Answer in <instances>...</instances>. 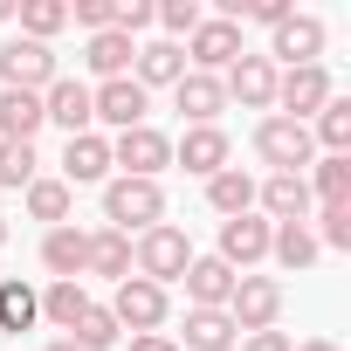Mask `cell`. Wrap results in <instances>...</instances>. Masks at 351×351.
I'll list each match as a JSON object with an SVG mask.
<instances>
[{"label": "cell", "mask_w": 351, "mask_h": 351, "mask_svg": "<svg viewBox=\"0 0 351 351\" xmlns=\"http://www.w3.org/2000/svg\"><path fill=\"white\" fill-rule=\"evenodd\" d=\"M317 56H324V21H317V14H289V21L269 28V62L303 69V62H317Z\"/></svg>", "instance_id": "cell-12"}, {"label": "cell", "mask_w": 351, "mask_h": 351, "mask_svg": "<svg viewBox=\"0 0 351 351\" xmlns=\"http://www.w3.org/2000/svg\"><path fill=\"white\" fill-rule=\"evenodd\" d=\"M172 344H180V351H234L241 330H234L228 310H186V330L172 337Z\"/></svg>", "instance_id": "cell-22"}, {"label": "cell", "mask_w": 351, "mask_h": 351, "mask_svg": "<svg viewBox=\"0 0 351 351\" xmlns=\"http://www.w3.org/2000/svg\"><path fill=\"white\" fill-rule=\"evenodd\" d=\"M152 21H165V35H193L207 14H200V0H165V8H152Z\"/></svg>", "instance_id": "cell-36"}, {"label": "cell", "mask_w": 351, "mask_h": 351, "mask_svg": "<svg viewBox=\"0 0 351 351\" xmlns=\"http://www.w3.org/2000/svg\"><path fill=\"white\" fill-rule=\"evenodd\" d=\"M234 56H241V28L221 21V14H207V21L186 35V69H200V76H221Z\"/></svg>", "instance_id": "cell-10"}, {"label": "cell", "mask_w": 351, "mask_h": 351, "mask_svg": "<svg viewBox=\"0 0 351 351\" xmlns=\"http://www.w3.org/2000/svg\"><path fill=\"white\" fill-rule=\"evenodd\" d=\"M42 262H49V276H56V282H83L90 234H83V228H69V221H62V228H49V234H42Z\"/></svg>", "instance_id": "cell-21"}, {"label": "cell", "mask_w": 351, "mask_h": 351, "mask_svg": "<svg viewBox=\"0 0 351 351\" xmlns=\"http://www.w3.org/2000/svg\"><path fill=\"white\" fill-rule=\"evenodd\" d=\"M296 8H289V0H241V14L234 21H262V28H276V21H289Z\"/></svg>", "instance_id": "cell-38"}, {"label": "cell", "mask_w": 351, "mask_h": 351, "mask_svg": "<svg viewBox=\"0 0 351 351\" xmlns=\"http://www.w3.org/2000/svg\"><path fill=\"white\" fill-rule=\"evenodd\" d=\"M35 131H42V97L35 90H0V138L35 145Z\"/></svg>", "instance_id": "cell-24"}, {"label": "cell", "mask_w": 351, "mask_h": 351, "mask_svg": "<svg viewBox=\"0 0 351 351\" xmlns=\"http://www.w3.org/2000/svg\"><path fill=\"white\" fill-rule=\"evenodd\" d=\"M269 255L296 276V269H310L324 248H317V234H310V221H276V234H269Z\"/></svg>", "instance_id": "cell-26"}, {"label": "cell", "mask_w": 351, "mask_h": 351, "mask_svg": "<svg viewBox=\"0 0 351 351\" xmlns=\"http://www.w3.org/2000/svg\"><path fill=\"white\" fill-rule=\"evenodd\" d=\"M228 317H234L241 337H248V330H276V317H282V282H276V276H234Z\"/></svg>", "instance_id": "cell-7"}, {"label": "cell", "mask_w": 351, "mask_h": 351, "mask_svg": "<svg viewBox=\"0 0 351 351\" xmlns=\"http://www.w3.org/2000/svg\"><path fill=\"white\" fill-rule=\"evenodd\" d=\"M310 145H324V152L351 158V97H330V104L317 110V124H310Z\"/></svg>", "instance_id": "cell-29"}, {"label": "cell", "mask_w": 351, "mask_h": 351, "mask_svg": "<svg viewBox=\"0 0 351 351\" xmlns=\"http://www.w3.org/2000/svg\"><path fill=\"white\" fill-rule=\"evenodd\" d=\"M49 351H76V344H69V337H56V344H49Z\"/></svg>", "instance_id": "cell-44"}, {"label": "cell", "mask_w": 351, "mask_h": 351, "mask_svg": "<svg viewBox=\"0 0 351 351\" xmlns=\"http://www.w3.org/2000/svg\"><path fill=\"white\" fill-rule=\"evenodd\" d=\"M28 214L49 221V228H62V221H69V186H62V180H35V186H28Z\"/></svg>", "instance_id": "cell-35"}, {"label": "cell", "mask_w": 351, "mask_h": 351, "mask_svg": "<svg viewBox=\"0 0 351 351\" xmlns=\"http://www.w3.org/2000/svg\"><path fill=\"white\" fill-rule=\"evenodd\" d=\"M207 200H214V214H221V221L255 214V180H248L241 165H228V172H214V180H207Z\"/></svg>", "instance_id": "cell-27"}, {"label": "cell", "mask_w": 351, "mask_h": 351, "mask_svg": "<svg viewBox=\"0 0 351 351\" xmlns=\"http://www.w3.org/2000/svg\"><path fill=\"white\" fill-rule=\"evenodd\" d=\"M90 276H110V282H124L131 276V234H117V228H97L90 234V262H83Z\"/></svg>", "instance_id": "cell-28"}, {"label": "cell", "mask_w": 351, "mask_h": 351, "mask_svg": "<svg viewBox=\"0 0 351 351\" xmlns=\"http://www.w3.org/2000/svg\"><path fill=\"white\" fill-rule=\"evenodd\" d=\"M110 165H117V180H158V172L172 165V138L152 131V124H138V131L110 138Z\"/></svg>", "instance_id": "cell-4"}, {"label": "cell", "mask_w": 351, "mask_h": 351, "mask_svg": "<svg viewBox=\"0 0 351 351\" xmlns=\"http://www.w3.org/2000/svg\"><path fill=\"white\" fill-rule=\"evenodd\" d=\"M0 248H8V221H0Z\"/></svg>", "instance_id": "cell-45"}, {"label": "cell", "mask_w": 351, "mask_h": 351, "mask_svg": "<svg viewBox=\"0 0 351 351\" xmlns=\"http://www.w3.org/2000/svg\"><path fill=\"white\" fill-rule=\"evenodd\" d=\"M104 310L117 317V330L145 337V330H158V324H165V310H172V303H165V289H158V282H145V276H124V282H117V296H110Z\"/></svg>", "instance_id": "cell-6"}, {"label": "cell", "mask_w": 351, "mask_h": 351, "mask_svg": "<svg viewBox=\"0 0 351 351\" xmlns=\"http://www.w3.org/2000/svg\"><path fill=\"white\" fill-rule=\"evenodd\" d=\"M289 351H337L330 337H303V344H289Z\"/></svg>", "instance_id": "cell-42"}, {"label": "cell", "mask_w": 351, "mask_h": 351, "mask_svg": "<svg viewBox=\"0 0 351 351\" xmlns=\"http://www.w3.org/2000/svg\"><path fill=\"white\" fill-rule=\"evenodd\" d=\"M35 317H42V296H35L21 276H8V282H0V330H14V337H21Z\"/></svg>", "instance_id": "cell-30"}, {"label": "cell", "mask_w": 351, "mask_h": 351, "mask_svg": "<svg viewBox=\"0 0 351 351\" xmlns=\"http://www.w3.org/2000/svg\"><path fill=\"white\" fill-rule=\"evenodd\" d=\"M0 21H14V0H0Z\"/></svg>", "instance_id": "cell-43"}, {"label": "cell", "mask_w": 351, "mask_h": 351, "mask_svg": "<svg viewBox=\"0 0 351 351\" xmlns=\"http://www.w3.org/2000/svg\"><path fill=\"white\" fill-rule=\"evenodd\" d=\"M234 351H289V337H282V330H248Z\"/></svg>", "instance_id": "cell-40"}, {"label": "cell", "mask_w": 351, "mask_h": 351, "mask_svg": "<svg viewBox=\"0 0 351 351\" xmlns=\"http://www.w3.org/2000/svg\"><path fill=\"white\" fill-rule=\"evenodd\" d=\"M269 234H276V221H262V214L221 221V262H228V269H255V262L269 255Z\"/></svg>", "instance_id": "cell-15"}, {"label": "cell", "mask_w": 351, "mask_h": 351, "mask_svg": "<svg viewBox=\"0 0 351 351\" xmlns=\"http://www.w3.org/2000/svg\"><path fill=\"white\" fill-rule=\"evenodd\" d=\"M62 69H56V49L49 42H28V35H14L8 49H0V83H8V90H49Z\"/></svg>", "instance_id": "cell-8"}, {"label": "cell", "mask_w": 351, "mask_h": 351, "mask_svg": "<svg viewBox=\"0 0 351 351\" xmlns=\"http://www.w3.org/2000/svg\"><path fill=\"white\" fill-rule=\"evenodd\" d=\"M42 158H35V145H14V138H0V186H14V193H28L42 172H35Z\"/></svg>", "instance_id": "cell-34"}, {"label": "cell", "mask_w": 351, "mask_h": 351, "mask_svg": "<svg viewBox=\"0 0 351 351\" xmlns=\"http://www.w3.org/2000/svg\"><path fill=\"white\" fill-rule=\"evenodd\" d=\"M131 56H138V42L131 35H117V28H104V35H90V49H83V62L104 76V83H117V76H131Z\"/></svg>", "instance_id": "cell-25"}, {"label": "cell", "mask_w": 351, "mask_h": 351, "mask_svg": "<svg viewBox=\"0 0 351 351\" xmlns=\"http://www.w3.org/2000/svg\"><path fill=\"white\" fill-rule=\"evenodd\" d=\"M180 76H186V49H180V42H145V49L131 56V83H138L145 97H152L158 83L172 90V83H180Z\"/></svg>", "instance_id": "cell-19"}, {"label": "cell", "mask_w": 351, "mask_h": 351, "mask_svg": "<svg viewBox=\"0 0 351 351\" xmlns=\"http://www.w3.org/2000/svg\"><path fill=\"white\" fill-rule=\"evenodd\" d=\"M180 282H186V303L193 310H228V296H234V269L221 255H193Z\"/></svg>", "instance_id": "cell-17"}, {"label": "cell", "mask_w": 351, "mask_h": 351, "mask_svg": "<svg viewBox=\"0 0 351 351\" xmlns=\"http://www.w3.org/2000/svg\"><path fill=\"white\" fill-rule=\"evenodd\" d=\"M255 152H262V165H276V172H310V158H317L310 124H296V117H262V124H255Z\"/></svg>", "instance_id": "cell-3"}, {"label": "cell", "mask_w": 351, "mask_h": 351, "mask_svg": "<svg viewBox=\"0 0 351 351\" xmlns=\"http://www.w3.org/2000/svg\"><path fill=\"white\" fill-rule=\"evenodd\" d=\"M228 131L221 124H186V138L172 145V165H186V172H200V180H214V172H228Z\"/></svg>", "instance_id": "cell-14"}, {"label": "cell", "mask_w": 351, "mask_h": 351, "mask_svg": "<svg viewBox=\"0 0 351 351\" xmlns=\"http://www.w3.org/2000/svg\"><path fill=\"white\" fill-rule=\"evenodd\" d=\"M145 110H152V97H145L131 76H117V83H97V90H90V117H97V124H110L117 138H124V131H138V124H145Z\"/></svg>", "instance_id": "cell-11"}, {"label": "cell", "mask_w": 351, "mask_h": 351, "mask_svg": "<svg viewBox=\"0 0 351 351\" xmlns=\"http://www.w3.org/2000/svg\"><path fill=\"white\" fill-rule=\"evenodd\" d=\"M69 21H83L90 35H104V28H110V0H76V8H69Z\"/></svg>", "instance_id": "cell-39"}, {"label": "cell", "mask_w": 351, "mask_h": 351, "mask_svg": "<svg viewBox=\"0 0 351 351\" xmlns=\"http://www.w3.org/2000/svg\"><path fill=\"white\" fill-rule=\"evenodd\" d=\"M330 97H337V90H330V69H324V62H303V69H276V104H282V117L310 124V117H317Z\"/></svg>", "instance_id": "cell-5"}, {"label": "cell", "mask_w": 351, "mask_h": 351, "mask_svg": "<svg viewBox=\"0 0 351 351\" xmlns=\"http://www.w3.org/2000/svg\"><path fill=\"white\" fill-rule=\"evenodd\" d=\"M104 221L117 228V234H145V228H158L165 221V193H158V180H110L104 186Z\"/></svg>", "instance_id": "cell-2"}, {"label": "cell", "mask_w": 351, "mask_h": 351, "mask_svg": "<svg viewBox=\"0 0 351 351\" xmlns=\"http://www.w3.org/2000/svg\"><path fill=\"white\" fill-rule=\"evenodd\" d=\"M83 310H90V289H83V282H49V289H42V317H49L56 330H76Z\"/></svg>", "instance_id": "cell-31"}, {"label": "cell", "mask_w": 351, "mask_h": 351, "mask_svg": "<svg viewBox=\"0 0 351 351\" xmlns=\"http://www.w3.org/2000/svg\"><path fill=\"white\" fill-rule=\"evenodd\" d=\"M255 207L269 221H310V180L303 172H269V180L255 186Z\"/></svg>", "instance_id": "cell-18"}, {"label": "cell", "mask_w": 351, "mask_h": 351, "mask_svg": "<svg viewBox=\"0 0 351 351\" xmlns=\"http://www.w3.org/2000/svg\"><path fill=\"white\" fill-rule=\"evenodd\" d=\"M131 351H180L172 337H158V330H145V337H131Z\"/></svg>", "instance_id": "cell-41"}, {"label": "cell", "mask_w": 351, "mask_h": 351, "mask_svg": "<svg viewBox=\"0 0 351 351\" xmlns=\"http://www.w3.org/2000/svg\"><path fill=\"white\" fill-rule=\"evenodd\" d=\"M172 104H180V117H186V124H214V117L228 110V90H221V76L186 69L180 83H172Z\"/></svg>", "instance_id": "cell-20"}, {"label": "cell", "mask_w": 351, "mask_h": 351, "mask_svg": "<svg viewBox=\"0 0 351 351\" xmlns=\"http://www.w3.org/2000/svg\"><path fill=\"white\" fill-rule=\"evenodd\" d=\"M310 200H324V207H351V158H337V152H324V158H310Z\"/></svg>", "instance_id": "cell-23"}, {"label": "cell", "mask_w": 351, "mask_h": 351, "mask_svg": "<svg viewBox=\"0 0 351 351\" xmlns=\"http://www.w3.org/2000/svg\"><path fill=\"white\" fill-rule=\"evenodd\" d=\"M42 124H62L69 138L97 131V117H90V83H76V76H56V83L42 90Z\"/></svg>", "instance_id": "cell-13"}, {"label": "cell", "mask_w": 351, "mask_h": 351, "mask_svg": "<svg viewBox=\"0 0 351 351\" xmlns=\"http://www.w3.org/2000/svg\"><path fill=\"white\" fill-rule=\"evenodd\" d=\"M317 221H324L317 228V248H351V207H324Z\"/></svg>", "instance_id": "cell-37"}, {"label": "cell", "mask_w": 351, "mask_h": 351, "mask_svg": "<svg viewBox=\"0 0 351 351\" xmlns=\"http://www.w3.org/2000/svg\"><path fill=\"white\" fill-rule=\"evenodd\" d=\"M131 262H138V276L145 282H180L186 276V262H193V241H186V228H172V221H158V228H145L138 234V248H131Z\"/></svg>", "instance_id": "cell-1"}, {"label": "cell", "mask_w": 351, "mask_h": 351, "mask_svg": "<svg viewBox=\"0 0 351 351\" xmlns=\"http://www.w3.org/2000/svg\"><path fill=\"white\" fill-rule=\"evenodd\" d=\"M97 180H110V138L83 131V138L62 145V186L76 193V186H97Z\"/></svg>", "instance_id": "cell-16"}, {"label": "cell", "mask_w": 351, "mask_h": 351, "mask_svg": "<svg viewBox=\"0 0 351 351\" xmlns=\"http://www.w3.org/2000/svg\"><path fill=\"white\" fill-rule=\"evenodd\" d=\"M221 90H228V104H241V110H269V104H276V62L241 49V56L221 69Z\"/></svg>", "instance_id": "cell-9"}, {"label": "cell", "mask_w": 351, "mask_h": 351, "mask_svg": "<svg viewBox=\"0 0 351 351\" xmlns=\"http://www.w3.org/2000/svg\"><path fill=\"white\" fill-rule=\"evenodd\" d=\"M117 337H124V330H117V317H110L104 303H90V310L76 317V330H69V344H76V351H110Z\"/></svg>", "instance_id": "cell-32"}, {"label": "cell", "mask_w": 351, "mask_h": 351, "mask_svg": "<svg viewBox=\"0 0 351 351\" xmlns=\"http://www.w3.org/2000/svg\"><path fill=\"white\" fill-rule=\"evenodd\" d=\"M14 14H21V35H28V42H49V35L69 28V8H62V0H21Z\"/></svg>", "instance_id": "cell-33"}]
</instances>
